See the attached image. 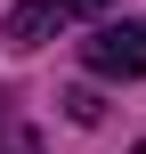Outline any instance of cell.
I'll use <instances>...</instances> for the list:
<instances>
[{"label": "cell", "instance_id": "cell-3", "mask_svg": "<svg viewBox=\"0 0 146 154\" xmlns=\"http://www.w3.org/2000/svg\"><path fill=\"white\" fill-rule=\"evenodd\" d=\"M130 154H146V138H138V146H130Z\"/></svg>", "mask_w": 146, "mask_h": 154}, {"label": "cell", "instance_id": "cell-2", "mask_svg": "<svg viewBox=\"0 0 146 154\" xmlns=\"http://www.w3.org/2000/svg\"><path fill=\"white\" fill-rule=\"evenodd\" d=\"M106 8H122V0H16V8H8V49H41L57 24H73V16H106Z\"/></svg>", "mask_w": 146, "mask_h": 154}, {"label": "cell", "instance_id": "cell-1", "mask_svg": "<svg viewBox=\"0 0 146 154\" xmlns=\"http://www.w3.org/2000/svg\"><path fill=\"white\" fill-rule=\"evenodd\" d=\"M81 65L98 81H146V24H130V16L106 8L89 24V41H81Z\"/></svg>", "mask_w": 146, "mask_h": 154}]
</instances>
